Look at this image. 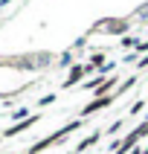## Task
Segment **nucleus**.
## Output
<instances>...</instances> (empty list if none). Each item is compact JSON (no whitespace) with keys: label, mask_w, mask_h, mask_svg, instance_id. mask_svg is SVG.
Listing matches in <instances>:
<instances>
[{"label":"nucleus","mask_w":148,"mask_h":154,"mask_svg":"<svg viewBox=\"0 0 148 154\" xmlns=\"http://www.w3.org/2000/svg\"><path fill=\"white\" fill-rule=\"evenodd\" d=\"M84 122H87V119H73V122H70V125H64V128H61V131H55V134H50V137H44L41 143H35V146H29V148H26V154H41L44 148L55 146L58 140H64V137H67V134H73V131H76L78 125H84Z\"/></svg>","instance_id":"1"},{"label":"nucleus","mask_w":148,"mask_h":154,"mask_svg":"<svg viewBox=\"0 0 148 154\" xmlns=\"http://www.w3.org/2000/svg\"><path fill=\"white\" fill-rule=\"evenodd\" d=\"M116 102V93H107V96H96L93 102H87L84 108H81V119H87L90 113H96L99 108H107V105H113Z\"/></svg>","instance_id":"2"},{"label":"nucleus","mask_w":148,"mask_h":154,"mask_svg":"<svg viewBox=\"0 0 148 154\" xmlns=\"http://www.w3.org/2000/svg\"><path fill=\"white\" fill-rule=\"evenodd\" d=\"M93 70H96V67L90 64V61H87V64H73V67H70V76L64 79V87H73L78 79H84L87 73H93Z\"/></svg>","instance_id":"3"},{"label":"nucleus","mask_w":148,"mask_h":154,"mask_svg":"<svg viewBox=\"0 0 148 154\" xmlns=\"http://www.w3.org/2000/svg\"><path fill=\"white\" fill-rule=\"evenodd\" d=\"M38 119H41V116H38V113H32V116H26L23 122H17V125H9V128L3 131V137H17V134H23L26 128H32Z\"/></svg>","instance_id":"4"},{"label":"nucleus","mask_w":148,"mask_h":154,"mask_svg":"<svg viewBox=\"0 0 148 154\" xmlns=\"http://www.w3.org/2000/svg\"><path fill=\"white\" fill-rule=\"evenodd\" d=\"M113 32V35H122L125 29H128V20H102V23L93 26V32Z\"/></svg>","instance_id":"5"},{"label":"nucleus","mask_w":148,"mask_h":154,"mask_svg":"<svg viewBox=\"0 0 148 154\" xmlns=\"http://www.w3.org/2000/svg\"><path fill=\"white\" fill-rule=\"evenodd\" d=\"M96 140H99V131H93V134H90V137H87V140H81V143H78V146H76V154H81V151H87V148L93 146Z\"/></svg>","instance_id":"6"},{"label":"nucleus","mask_w":148,"mask_h":154,"mask_svg":"<svg viewBox=\"0 0 148 154\" xmlns=\"http://www.w3.org/2000/svg\"><path fill=\"white\" fill-rule=\"evenodd\" d=\"M50 102H55V93H50V96H41V102H38V108H44V105H50Z\"/></svg>","instance_id":"7"},{"label":"nucleus","mask_w":148,"mask_h":154,"mask_svg":"<svg viewBox=\"0 0 148 154\" xmlns=\"http://www.w3.org/2000/svg\"><path fill=\"white\" fill-rule=\"evenodd\" d=\"M122 44H125V47H139L137 38H122Z\"/></svg>","instance_id":"8"},{"label":"nucleus","mask_w":148,"mask_h":154,"mask_svg":"<svg viewBox=\"0 0 148 154\" xmlns=\"http://www.w3.org/2000/svg\"><path fill=\"white\" fill-rule=\"evenodd\" d=\"M70 61H73V55H70V52H64V55L58 58V64H70Z\"/></svg>","instance_id":"9"},{"label":"nucleus","mask_w":148,"mask_h":154,"mask_svg":"<svg viewBox=\"0 0 148 154\" xmlns=\"http://www.w3.org/2000/svg\"><path fill=\"white\" fill-rule=\"evenodd\" d=\"M139 67H148V55H142V58H139Z\"/></svg>","instance_id":"10"}]
</instances>
